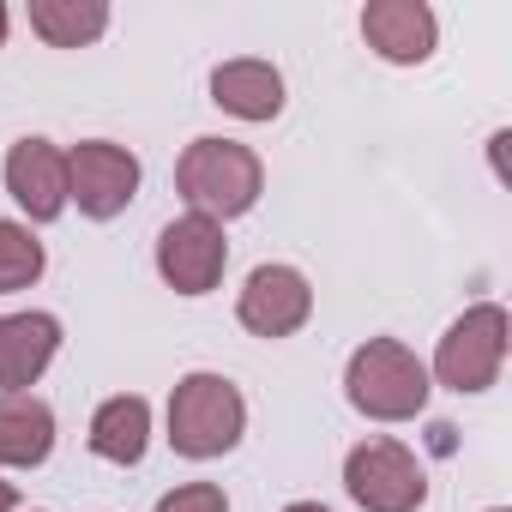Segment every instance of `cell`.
<instances>
[{
    "mask_svg": "<svg viewBox=\"0 0 512 512\" xmlns=\"http://www.w3.org/2000/svg\"><path fill=\"white\" fill-rule=\"evenodd\" d=\"M362 43L386 67H422L440 43V19L428 0H368L362 7Z\"/></svg>",
    "mask_w": 512,
    "mask_h": 512,
    "instance_id": "cell-9",
    "label": "cell"
},
{
    "mask_svg": "<svg viewBox=\"0 0 512 512\" xmlns=\"http://www.w3.org/2000/svg\"><path fill=\"white\" fill-rule=\"evenodd\" d=\"M175 193L187 199V211L211 217V223H229V217H247L266 193V163L253 145L241 139H193L175 163Z\"/></svg>",
    "mask_w": 512,
    "mask_h": 512,
    "instance_id": "cell-1",
    "label": "cell"
},
{
    "mask_svg": "<svg viewBox=\"0 0 512 512\" xmlns=\"http://www.w3.org/2000/svg\"><path fill=\"white\" fill-rule=\"evenodd\" d=\"M139 199V157L115 139H79L67 151V205H79L91 223L121 217Z\"/></svg>",
    "mask_w": 512,
    "mask_h": 512,
    "instance_id": "cell-6",
    "label": "cell"
},
{
    "mask_svg": "<svg viewBox=\"0 0 512 512\" xmlns=\"http://www.w3.org/2000/svg\"><path fill=\"white\" fill-rule=\"evenodd\" d=\"M284 512H332V506H320V500H290Z\"/></svg>",
    "mask_w": 512,
    "mask_h": 512,
    "instance_id": "cell-19",
    "label": "cell"
},
{
    "mask_svg": "<svg viewBox=\"0 0 512 512\" xmlns=\"http://www.w3.org/2000/svg\"><path fill=\"white\" fill-rule=\"evenodd\" d=\"M211 103L235 121H278L284 115V73L260 55H241V61H223L211 73Z\"/></svg>",
    "mask_w": 512,
    "mask_h": 512,
    "instance_id": "cell-12",
    "label": "cell"
},
{
    "mask_svg": "<svg viewBox=\"0 0 512 512\" xmlns=\"http://www.w3.org/2000/svg\"><path fill=\"white\" fill-rule=\"evenodd\" d=\"M55 452V404L37 392H0V470H37Z\"/></svg>",
    "mask_w": 512,
    "mask_h": 512,
    "instance_id": "cell-13",
    "label": "cell"
},
{
    "mask_svg": "<svg viewBox=\"0 0 512 512\" xmlns=\"http://www.w3.org/2000/svg\"><path fill=\"white\" fill-rule=\"evenodd\" d=\"M247 434V398L229 374H211V368H193L175 380L169 392V446L193 464L205 458H223L235 452Z\"/></svg>",
    "mask_w": 512,
    "mask_h": 512,
    "instance_id": "cell-3",
    "label": "cell"
},
{
    "mask_svg": "<svg viewBox=\"0 0 512 512\" xmlns=\"http://www.w3.org/2000/svg\"><path fill=\"white\" fill-rule=\"evenodd\" d=\"M7 31H13V13H7V0H0V43H7Z\"/></svg>",
    "mask_w": 512,
    "mask_h": 512,
    "instance_id": "cell-20",
    "label": "cell"
},
{
    "mask_svg": "<svg viewBox=\"0 0 512 512\" xmlns=\"http://www.w3.org/2000/svg\"><path fill=\"white\" fill-rule=\"evenodd\" d=\"M91 452L103 458V464H139L145 452H151V404L139 398V392H115V398H103L97 404V416H91Z\"/></svg>",
    "mask_w": 512,
    "mask_h": 512,
    "instance_id": "cell-14",
    "label": "cell"
},
{
    "mask_svg": "<svg viewBox=\"0 0 512 512\" xmlns=\"http://www.w3.org/2000/svg\"><path fill=\"white\" fill-rule=\"evenodd\" d=\"M344 494L362 512H422L428 500V470L404 440H362L344 452Z\"/></svg>",
    "mask_w": 512,
    "mask_h": 512,
    "instance_id": "cell-5",
    "label": "cell"
},
{
    "mask_svg": "<svg viewBox=\"0 0 512 512\" xmlns=\"http://www.w3.org/2000/svg\"><path fill=\"white\" fill-rule=\"evenodd\" d=\"M43 266H49V253H43V241L31 235V223L0 217V296L31 290V284L43 278Z\"/></svg>",
    "mask_w": 512,
    "mask_h": 512,
    "instance_id": "cell-16",
    "label": "cell"
},
{
    "mask_svg": "<svg viewBox=\"0 0 512 512\" xmlns=\"http://www.w3.org/2000/svg\"><path fill=\"white\" fill-rule=\"evenodd\" d=\"M157 512H229V494L217 482H181L157 500Z\"/></svg>",
    "mask_w": 512,
    "mask_h": 512,
    "instance_id": "cell-17",
    "label": "cell"
},
{
    "mask_svg": "<svg viewBox=\"0 0 512 512\" xmlns=\"http://www.w3.org/2000/svg\"><path fill=\"white\" fill-rule=\"evenodd\" d=\"M61 356V320L43 308L0 314V392H31Z\"/></svg>",
    "mask_w": 512,
    "mask_h": 512,
    "instance_id": "cell-11",
    "label": "cell"
},
{
    "mask_svg": "<svg viewBox=\"0 0 512 512\" xmlns=\"http://www.w3.org/2000/svg\"><path fill=\"white\" fill-rule=\"evenodd\" d=\"M223 266H229V235H223V223H211L199 211L163 223V235H157V278L175 296H211L223 284Z\"/></svg>",
    "mask_w": 512,
    "mask_h": 512,
    "instance_id": "cell-7",
    "label": "cell"
},
{
    "mask_svg": "<svg viewBox=\"0 0 512 512\" xmlns=\"http://www.w3.org/2000/svg\"><path fill=\"white\" fill-rule=\"evenodd\" d=\"M428 392H434L428 362L398 338H368L344 362V398L368 422H410L428 410Z\"/></svg>",
    "mask_w": 512,
    "mask_h": 512,
    "instance_id": "cell-2",
    "label": "cell"
},
{
    "mask_svg": "<svg viewBox=\"0 0 512 512\" xmlns=\"http://www.w3.org/2000/svg\"><path fill=\"white\" fill-rule=\"evenodd\" d=\"M506 332H512V320H506L500 302L464 308V314L446 326V338H440V350H434V362H428V380L446 386V392H458V398L488 392V386L500 380V368H506V344H512Z\"/></svg>",
    "mask_w": 512,
    "mask_h": 512,
    "instance_id": "cell-4",
    "label": "cell"
},
{
    "mask_svg": "<svg viewBox=\"0 0 512 512\" xmlns=\"http://www.w3.org/2000/svg\"><path fill=\"white\" fill-rule=\"evenodd\" d=\"M235 320L253 332V338H296L308 320H314V284L308 272L272 260V266H253L241 296H235Z\"/></svg>",
    "mask_w": 512,
    "mask_h": 512,
    "instance_id": "cell-8",
    "label": "cell"
},
{
    "mask_svg": "<svg viewBox=\"0 0 512 512\" xmlns=\"http://www.w3.org/2000/svg\"><path fill=\"white\" fill-rule=\"evenodd\" d=\"M25 13L49 49H91L109 31V0H31Z\"/></svg>",
    "mask_w": 512,
    "mask_h": 512,
    "instance_id": "cell-15",
    "label": "cell"
},
{
    "mask_svg": "<svg viewBox=\"0 0 512 512\" xmlns=\"http://www.w3.org/2000/svg\"><path fill=\"white\" fill-rule=\"evenodd\" d=\"M7 193L31 223H55L67 211V151L55 139H19L7 151Z\"/></svg>",
    "mask_w": 512,
    "mask_h": 512,
    "instance_id": "cell-10",
    "label": "cell"
},
{
    "mask_svg": "<svg viewBox=\"0 0 512 512\" xmlns=\"http://www.w3.org/2000/svg\"><path fill=\"white\" fill-rule=\"evenodd\" d=\"M0 512H19V488L7 476H0Z\"/></svg>",
    "mask_w": 512,
    "mask_h": 512,
    "instance_id": "cell-18",
    "label": "cell"
},
{
    "mask_svg": "<svg viewBox=\"0 0 512 512\" xmlns=\"http://www.w3.org/2000/svg\"><path fill=\"white\" fill-rule=\"evenodd\" d=\"M488 512H512V506H488Z\"/></svg>",
    "mask_w": 512,
    "mask_h": 512,
    "instance_id": "cell-21",
    "label": "cell"
}]
</instances>
